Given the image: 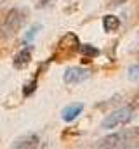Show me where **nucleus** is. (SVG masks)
<instances>
[{
    "instance_id": "obj_1",
    "label": "nucleus",
    "mask_w": 139,
    "mask_h": 149,
    "mask_svg": "<svg viewBox=\"0 0 139 149\" xmlns=\"http://www.w3.org/2000/svg\"><path fill=\"white\" fill-rule=\"evenodd\" d=\"M101 149H134L139 148V128H124L103 137L98 144Z\"/></svg>"
},
{
    "instance_id": "obj_2",
    "label": "nucleus",
    "mask_w": 139,
    "mask_h": 149,
    "mask_svg": "<svg viewBox=\"0 0 139 149\" xmlns=\"http://www.w3.org/2000/svg\"><path fill=\"white\" fill-rule=\"evenodd\" d=\"M25 21H26V10L25 9H18V7L11 9L0 24V40L7 42L14 35H18V31L23 28Z\"/></svg>"
},
{
    "instance_id": "obj_3",
    "label": "nucleus",
    "mask_w": 139,
    "mask_h": 149,
    "mask_svg": "<svg viewBox=\"0 0 139 149\" xmlns=\"http://www.w3.org/2000/svg\"><path fill=\"white\" fill-rule=\"evenodd\" d=\"M80 47V42H78V37L75 33H66L65 37L59 40L58 43V49H56V54H54V61H65V59H70L71 56H75V52L78 50Z\"/></svg>"
},
{
    "instance_id": "obj_4",
    "label": "nucleus",
    "mask_w": 139,
    "mask_h": 149,
    "mask_svg": "<svg viewBox=\"0 0 139 149\" xmlns=\"http://www.w3.org/2000/svg\"><path fill=\"white\" fill-rule=\"evenodd\" d=\"M132 118H134V108H132V106H124V108H120V109H117V111L110 113V114L103 120L101 127H103L104 130H111V128H117V127H120V125L129 123Z\"/></svg>"
},
{
    "instance_id": "obj_5",
    "label": "nucleus",
    "mask_w": 139,
    "mask_h": 149,
    "mask_svg": "<svg viewBox=\"0 0 139 149\" xmlns=\"http://www.w3.org/2000/svg\"><path fill=\"white\" fill-rule=\"evenodd\" d=\"M89 76H91V71H89V70L73 66V68H68V70L65 71L63 80H65V83H68V85H78V83L85 81Z\"/></svg>"
},
{
    "instance_id": "obj_6",
    "label": "nucleus",
    "mask_w": 139,
    "mask_h": 149,
    "mask_svg": "<svg viewBox=\"0 0 139 149\" xmlns=\"http://www.w3.org/2000/svg\"><path fill=\"white\" fill-rule=\"evenodd\" d=\"M30 61H32V49H23L21 52L16 54L12 64H14L16 70H23V68H26L30 64Z\"/></svg>"
},
{
    "instance_id": "obj_7",
    "label": "nucleus",
    "mask_w": 139,
    "mask_h": 149,
    "mask_svg": "<svg viewBox=\"0 0 139 149\" xmlns=\"http://www.w3.org/2000/svg\"><path fill=\"white\" fill-rule=\"evenodd\" d=\"M38 142H40V139L32 134V135L23 137V139H18V141L12 144V148H16V149H33V148L38 146Z\"/></svg>"
},
{
    "instance_id": "obj_8",
    "label": "nucleus",
    "mask_w": 139,
    "mask_h": 149,
    "mask_svg": "<svg viewBox=\"0 0 139 149\" xmlns=\"http://www.w3.org/2000/svg\"><path fill=\"white\" fill-rule=\"evenodd\" d=\"M82 111H84V104H82V102H77V104L66 106V108L63 109V113H61V116H63L65 121H73Z\"/></svg>"
},
{
    "instance_id": "obj_9",
    "label": "nucleus",
    "mask_w": 139,
    "mask_h": 149,
    "mask_svg": "<svg viewBox=\"0 0 139 149\" xmlns=\"http://www.w3.org/2000/svg\"><path fill=\"white\" fill-rule=\"evenodd\" d=\"M103 28H104V31H108V33L117 31L120 28V19L117 16H113V14H106L103 17Z\"/></svg>"
},
{
    "instance_id": "obj_10",
    "label": "nucleus",
    "mask_w": 139,
    "mask_h": 149,
    "mask_svg": "<svg viewBox=\"0 0 139 149\" xmlns=\"http://www.w3.org/2000/svg\"><path fill=\"white\" fill-rule=\"evenodd\" d=\"M78 50L84 54L85 61H89V59H92V57L99 56V49H96V47H94V45H91V43H84V45H80V47H78Z\"/></svg>"
},
{
    "instance_id": "obj_11",
    "label": "nucleus",
    "mask_w": 139,
    "mask_h": 149,
    "mask_svg": "<svg viewBox=\"0 0 139 149\" xmlns=\"http://www.w3.org/2000/svg\"><path fill=\"white\" fill-rule=\"evenodd\" d=\"M127 76H129V80H132V81L139 80V63L132 64V66L129 68V71H127Z\"/></svg>"
},
{
    "instance_id": "obj_12",
    "label": "nucleus",
    "mask_w": 139,
    "mask_h": 149,
    "mask_svg": "<svg viewBox=\"0 0 139 149\" xmlns=\"http://www.w3.org/2000/svg\"><path fill=\"white\" fill-rule=\"evenodd\" d=\"M35 90H37V78H33V80H32V81L23 88V95H25V97H28V95H32V94H33Z\"/></svg>"
},
{
    "instance_id": "obj_13",
    "label": "nucleus",
    "mask_w": 139,
    "mask_h": 149,
    "mask_svg": "<svg viewBox=\"0 0 139 149\" xmlns=\"http://www.w3.org/2000/svg\"><path fill=\"white\" fill-rule=\"evenodd\" d=\"M38 30H40V24H35V26H32V28H30V31L26 33V40L30 42V40H32L37 33H38Z\"/></svg>"
},
{
    "instance_id": "obj_14",
    "label": "nucleus",
    "mask_w": 139,
    "mask_h": 149,
    "mask_svg": "<svg viewBox=\"0 0 139 149\" xmlns=\"http://www.w3.org/2000/svg\"><path fill=\"white\" fill-rule=\"evenodd\" d=\"M132 106L134 108H139V90H138V94L134 95V99H132Z\"/></svg>"
},
{
    "instance_id": "obj_15",
    "label": "nucleus",
    "mask_w": 139,
    "mask_h": 149,
    "mask_svg": "<svg viewBox=\"0 0 139 149\" xmlns=\"http://www.w3.org/2000/svg\"><path fill=\"white\" fill-rule=\"evenodd\" d=\"M0 2H4V0H0Z\"/></svg>"
}]
</instances>
